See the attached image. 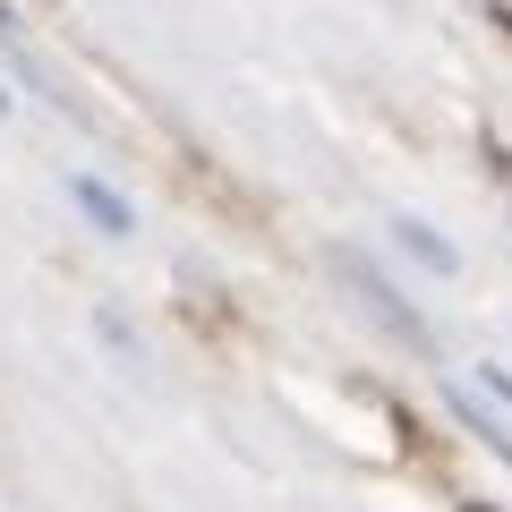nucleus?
Returning <instances> with one entry per match:
<instances>
[{"instance_id": "obj_2", "label": "nucleus", "mask_w": 512, "mask_h": 512, "mask_svg": "<svg viewBox=\"0 0 512 512\" xmlns=\"http://www.w3.org/2000/svg\"><path fill=\"white\" fill-rule=\"evenodd\" d=\"M69 197L86 205V222H94V231H111V239H128V231H137V214H128V205L111 197V188L94 180V171H77V180H69Z\"/></svg>"}, {"instance_id": "obj_5", "label": "nucleus", "mask_w": 512, "mask_h": 512, "mask_svg": "<svg viewBox=\"0 0 512 512\" xmlns=\"http://www.w3.org/2000/svg\"><path fill=\"white\" fill-rule=\"evenodd\" d=\"M478 384H487L495 402H504V410H512V367H478Z\"/></svg>"}, {"instance_id": "obj_8", "label": "nucleus", "mask_w": 512, "mask_h": 512, "mask_svg": "<svg viewBox=\"0 0 512 512\" xmlns=\"http://www.w3.org/2000/svg\"><path fill=\"white\" fill-rule=\"evenodd\" d=\"M470 512H495V504H470Z\"/></svg>"}, {"instance_id": "obj_9", "label": "nucleus", "mask_w": 512, "mask_h": 512, "mask_svg": "<svg viewBox=\"0 0 512 512\" xmlns=\"http://www.w3.org/2000/svg\"><path fill=\"white\" fill-rule=\"evenodd\" d=\"M0 111H9V94H0Z\"/></svg>"}, {"instance_id": "obj_6", "label": "nucleus", "mask_w": 512, "mask_h": 512, "mask_svg": "<svg viewBox=\"0 0 512 512\" xmlns=\"http://www.w3.org/2000/svg\"><path fill=\"white\" fill-rule=\"evenodd\" d=\"M487 163H495V171H504V180H512V146H487Z\"/></svg>"}, {"instance_id": "obj_3", "label": "nucleus", "mask_w": 512, "mask_h": 512, "mask_svg": "<svg viewBox=\"0 0 512 512\" xmlns=\"http://www.w3.org/2000/svg\"><path fill=\"white\" fill-rule=\"evenodd\" d=\"M384 231H393V248H410V256H419L427 274H453V248H444V239L427 231L419 214H393V222H384Z\"/></svg>"}, {"instance_id": "obj_1", "label": "nucleus", "mask_w": 512, "mask_h": 512, "mask_svg": "<svg viewBox=\"0 0 512 512\" xmlns=\"http://www.w3.org/2000/svg\"><path fill=\"white\" fill-rule=\"evenodd\" d=\"M333 274H342V291L359 299V308L376 316V325L393 333V342H410V350H436V342H427V316L410 308V299L393 291V282H384V274H376V265H367L359 248H333Z\"/></svg>"}, {"instance_id": "obj_7", "label": "nucleus", "mask_w": 512, "mask_h": 512, "mask_svg": "<svg viewBox=\"0 0 512 512\" xmlns=\"http://www.w3.org/2000/svg\"><path fill=\"white\" fill-rule=\"evenodd\" d=\"M0 35H18V9H9V0H0Z\"/></svg>"}, {"instance_id": "obj_4", "label": "nucleus", "mask_w": 512, "mask_h": 512, "mask_svg": "<svg viewBox=\"0 0 512 512\" xmlns=\"http://www.w3.org/2000/svg\"><path fill=\"white\" fill-rule=\"evenodd\" d=\"M444 410H461V427H470V436H478V444H487V453H504V470H512V427H495V419H487V410H478V402H470V393H444Z\"/></svg>"}]
</instances>
